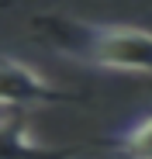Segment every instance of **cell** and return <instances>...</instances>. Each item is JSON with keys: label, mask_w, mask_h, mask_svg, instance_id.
<instances>
[{"label": "cell", "mask_w": 152, "mask_h": 159, "mask_svg": "<svg viewBox=\"0 0 152 159\" xmlns=\"http://www.w3.org/2000/svg\"><path fill=\"white\" fill-rule=\"evenodd\" d=\"M31 31L48 42L59 56L76 59L93 69L152 76V31L128 28V24H97L66 14L35 17Z\"/></svg>", "instance_id": "1"}, {"label": "cell", "mask_w": 152, "mask_h": 159, "mask_svg": "<svg viewBox=\"0 0 152 159\" xmlns=\"http://www.w3.org/2000/svg\"><path fill=\"white\" fill-rule=\"evenodd\" d=\"M73 100L62 87L21 59H0V107H38V104H62Z\"/></svg>", "instance_id": "2"}, {"label": "cell", "mask_w": 152, "mask_h": 159, "mask_svg": "<svg viewBox=\"0 0 152 159\" xmlns=\"http://www.w3.org/2000/svg\"><path fill=\"white\" fill-rule=\"evenodd\" d=\"M45 145L31 135V128L21 118H0V156H24V152H42Z\"/></svg>", "instance_id": "3"}, {"label": "cell", "mask_w": 152, "mask_h": 159, "mask_svg": "<svg viewBox=\"0 0 152 159\" xmlns=\"http://www.w3.org/2000/svg\"><path fill=\"white\" fill-rule=\"evenodd\" d=\"M111 145L118 152H128V156H138V159H152V114L138 118L135 125H128L121 135H114Z\"/></svg>", "instance_id": "4"}, {"label": "cell", "mask_w": 152, "mask_h": 159, "mask_svg": "<svg viewBox=\"0 0 152 159\" xmlns=\"http://www.w3.org/2000/svg\"><path fill=\"white\" fill-rule=\"evenodd\" d=\"M0 7H4V4H0Z\"/></svg>", "instance_id": "5"}]
</instances>
